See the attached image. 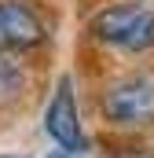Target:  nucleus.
<instances>
[{"label": "nucleus", "mask_w": 154, "mask_h": 158, "mask_svg": "<svg viewBox=\"0 0 154 158\" xmlns=\"http://www.w3.org/2000/svg\"><path fill=\"white\" fill-rule=\"evenodd\" d=\"M99 110L110 125H151L154 121V70H140L128 77L114 81L103 99Z\"/></svg>", "instance_id": "nucleus-1"}, {"label": "nucleus", "mask_w": 154, "mask_h": 158, "mask_svg": "<svg viewBox=\"0 0 154 158\" xmlns=\"http://www.w3.org/2000/svg\"><path fill=\"white\" fill-rule=\"evenodd\" d=\"M44 129L48 136L66 151V155H77L88 147L84 140V129H81V114H77V96H74V81L59 77L55 92H51V103L44 110Z\"/></svg>", "instance_id": "nucleus-2"}, {"label": "nucleus", "mask_w": 154, "mask_h": 158, "mask_svg": "<svg viewBox=\"0 0 154 158\" xmlns=\"http://www.w3.org/2000/svg\"><path fill=\"white\" fill-rule=\"evenodd\" d=\"M48 30H44V19L37 15L33 4L26 0H0V52L11 55V52H30L44 44Z\"/></svg>", "instance_id": "nucleus-3"}, {"label": "nucleus", "mask_w": 154, "mask_h": 158, "mask_svg": "<svg viewBox=\"0 0 154 158\" xmlns=\"http://www.w3.org/2000/svg\"><path fill=\"white\" fill-rule=\"evenodd\" d=\"M143 15V7L140 4H110V7H103L92 22H88V30H92V37L103 40V44H125V37L132 33V26H136V19Z\"/></svg>", "instance_id": "nucleus-4"}, {"label": "nucleus", "mask_w": 154, "mask_h": 158, "mask_svg": "<svg viewBox=\"0 0 154 158\" xmlns=\"http://www.w3.org/2000/svg\"><path fill=\"white\" fill-rule=\"evenodd\" d=\"M26 96V70L0 52V110L4 107H15L18 99Z\"/></svg>", "instance_id": "nucleus-5"}, {"label": "nucleus", "mask_w": 154, "mask_h": 158, "mask_svg": "<svg viewBox=\"0 0 154 158\" xmlns=\"http://www.w3.org/2000/svg\"><path fill=\"white\" fill-rule=\"evenodd\" d=\"M121 48H125V52H147V48H154V11H143V15L136 19L132 33L125 37Z\"/></svg>", "instance_id": "nucleus-6"}, {"label": "nucleus", "mask_w": 154, "mask_h": 158, "mask_svg": "<svg viewBox=\"0 0 154 158\" xmlns=\"http://www.w3.org/2000/svg\"><path fill=\"white\" fill-rule=\"evenodd\" d=\"M51 158H70V155H66V151H63V155H51Z\"/></svg>", "instance_id": "nucleus-7"}]
</instances>
